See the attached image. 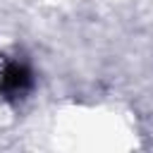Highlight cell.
I'll list each match as a JSON object with an SVG mask.
<instances>
[{"instance_id": "cell-1", "label": "cell", "mask_w": 153, "mask_h": 153, "mask_svg": "<svg viewBox=\"0 0 153 153\" xmlns=\"http://www.w3.org/2000/svg\"><path fill=\"white\" fill-rule=\"evenodd\" d=\"M33 88V72L24 62H0V96L10 103L22 100Z\"/></svg>"}]
</instances>
